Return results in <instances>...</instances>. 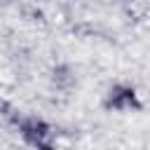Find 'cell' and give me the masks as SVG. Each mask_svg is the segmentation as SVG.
I'll list each match as a JSON object with an SVG mask.
<instances>
[{
    "instance_id": "6da1fadb",
    "label": "cell",
    "mask_w": 150,
    "mask_h": 150,
    "mask_svg": "<svg viewBox=\"0 0 150 150\" xmlns=\"http://www.w3.org/2000/svg\"><path fill=\"white\" fill-rule=\"evenodd\" d=\"M103 105L110 112H134L141 108V94L134 84L117 82V84L108 87V91L103 96Z\"/></svg>"
},
{
    "instance_id": "7a4b0ae2",
    "label": "cell",
    "mask_w": 150,
    "mask_h": 150,
    "mask_svg": "<svg viewBox=\"0 0 150 150\" xmlns=\"http://www.w3.org/2000/svg\"><path fill=\"white\" fill-rule=\"evenodd\" d=\"M16 131L28 145H49L52 143V124L38 115H23L16 120Z\"/></svg>"
}]
</instances>
